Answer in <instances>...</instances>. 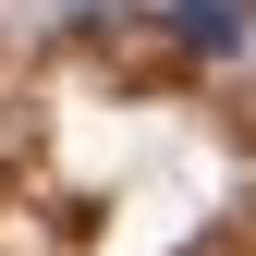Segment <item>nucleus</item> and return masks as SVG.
Here are the masks:
<instances>
[{"label": "nucleus", "mask_w": 256, "mask_h": 256, "mask_svg": "<svg viewBox=\"0 0 256 256\" xmlns=\"http://www.w3.org/2000/svg\"><path fill=\"white\" fill-rule=\"evenodd\" d=\"M183 37H196V49H232L244 37V0H183Z\"/></svg>", "instance_id": "obj_1"}]
</instances>
